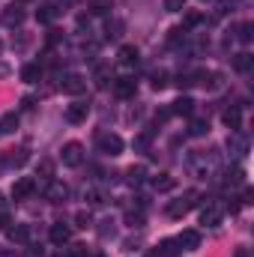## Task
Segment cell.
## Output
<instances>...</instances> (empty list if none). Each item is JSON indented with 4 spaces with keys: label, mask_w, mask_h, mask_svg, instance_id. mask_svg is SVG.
I'll list each match as a JSON object with an SVG mask.
<instances>
[{
    "label": "cell",
    "mask_w": 254,
    "mask_h": 257,
    "mask_svg": "<svg viewBox=\"0 0 254 257\" xmlns=\"http://www.w3.org/2000/svg\"><path fill=\"white\" fill-rule=\"evenodd\" d=\"M87 114H90V102H72V105L66 108V120H69V123H84Z\"/></svg>",
    "instance_id": "9"
},
{
    "label": "cell",
    "mask_w": 254,
    "mask_h": 257,
    "mask_svg": "<svg viewBox=\"0 0 254 257\" xmlns=\"http://www.w3.org/2000/svg\"><path fill=\"white\" fill-rule=\"evenodd\" d=\"M24 162H27V150H24V147L9 150V156H6V165H9V168H21Z\"/></svg>",
    "instance_id": "21"
},
{
    "label": "cell",
    "mask_w": 254,
    "mask_h": 257,
    "mask_svg": "<svg viewBox=\"0 0 254 257\" xmlns=\"http://www.w3.org/2000/svg\"><path fill=\"white\" fill-rule=\"evenodd\" d=\"M144 177H147V171L138 165V168H129V174H126V183L129 186H141L144 183Z\"/></svg>",
    "instance_id": "26"
},
{
    "label": "cell",
    "mask_w": 254,
    "mask_h": 257,
    "mask_svg": "<svg viewBox=\"0 0 254 257\" xmlns=\"http://www.w3.org/2000/svg\"><path fill=\"white\" fill-rule=\"evenodd\" d=\"M6 233H9V239H12V242H27V239H30V227H27V224L6 227Z\"/></svg>",
    "instance_id": "18"
},
{
    "label": "cell",
    "mask_w": 254,
    "mask_h": 257,
    "mask_svg": "<svg viewBox=\"0 0 254 257\" xmlns=\"http://www.w3.org/2000/svg\"><path fill=\"white\" fill-rule=\"evenodd\" d=\"M87 203H93V206H96V203H105V194L102 192H90L87 194Z\"/></svg>",
    "instance_id": "42"
},
{
    "label": "cell",
    "mask_w": 254,
    "mask_h": 257,
    "mask_svg": "<svg viewBox=\"0 0 254 257\" xmlns=\"http://www.w3.org/2000/svg\"><path fill=\"white\" fill-rule=\"evenodd\" d=\"M33 192H36V180H33V177H21V180H15V186H12V197H15V200H24V197H30Z\"/></svg>",
    "instance_id": "7"
},
{
    "label": "cell",
    "mask_w": 254,
    "mask_h": 257,
    "mask_svg": "<svg viewBox=\"0 0 254 257\" xmlns=\"http://www.w3.org/2000/svg\"><path fill=\"white\" fill-rule=\"evenodd\" d=\"M135 90H138V81H135V78H129V75H123V78H117V81H114V93H117L120 99L135 96Z\"/></svg>",
    "instance_id": "10"
},
{
    "label": "cell",
    "mask_w": 254,
    "mask_h": 257,
    "mask_svg": "<svg viewBox=\"0 0 254 257\" xmlns=\"http://www.w3.org/2000/svg\"><path fill=\"white\" fill-rule=\"evenodd\" d=\"M209 132V120L206 117H197V120H191V126H189V135L191 138H203Z\"/></svg>",
    "instance_id": "22"
},
{
    "label": "cell",
    "mask_w": 254,
    "mask_h": 257,
    "mask_svg": "<svg viewBox=\"0 0 254 257\" xmlns=\"http://www.w3.org/2000/svg\"><path fill=\"white\" fill-rule=\"evenodd\" d=\"M60 87H63V93H69V96H81V93L87 90V81H84L81 75H75V72H72V75H66V78H63V84H60Z\"/></svg>",
    "instance_id": "8"
},
{
    "label": "cell",
    "mask_w": 254,
    "mask_h": 257,
    "mask_svg": "<svg viewBox=\"0 0 254 257\" xmlns=\"http://www.w3.org/2000/svg\"><path fill=\"white\" fill-rule=\"evenodd\" d=\"M18 3H30V0H18Z\"/></svg>",
    "instance_id": "48"
},
{
    "label": "cell",
    "mask_w": 254,
    "mask_h": 257,
    "mask_svg": "<svg viewBox=\"0 0 254 257\" xmlns=\"http://www.w3.org/2000/svg\"><path fill=\"white\" fill-rule=\"evenodd\" d=\"M138 57H141V54H138L135 45H123V48H120V63L123 66H138Z\"/></svg>",
    "instance_id": "20"
},
{
    "label": "cell",
    "mask_w": 254,
    "mask_h": 257,
    "mask_svg": "<svg viewBox=\"0 0 254 257\" xmlns=\"http://www.w3.org/2000/svg\"><path fill=\"white\" fill-rule=\"evenodd\" d=\"M183 6H186V0H165V9L168 12H180Z\"/></svg>",
    "instance_id": "40"
},
{
    "label": "cell",
    "mask_w": 254,
    "mask_h": 257,
    "mask_svg": "<svg viewBox=\"0 0 254 257\" xmlns=\"http://www.w3.org/2000/svg\"><path fill=\"white\" fill-rule=\"evenodd\" d=\"M120 33H123V21H108L105 24V39H120Z\"/></svg>",
    "instance_id": "28"
},
{
    "label": "cell",
    "mask_w": 254,
    "mask_h": 257,
    "mask_svg": "<svg viewBox=\"0 0 254 257\" xmlns=\"http://www.w3.org/2000/svg\"><path fill=\"white\" fill-rule=\"evenodd\" d=\"M63 15V6L60 3H42L39 9H36V21L39 24H51L54 18H60Z\"/></svg>",
    "instance_id": "6"
},
{
    "label": "cell",
    "mask_w": 254,
    "mask_h": 257,
    "mask_svg": "<svg viewBox=\"0 0 254 257\" xmlns=\"http://www.w3.org/2000/svg\"><path fill=\"white\" fill-rule=\"evenodd\" d=\"M69 239H72V227L63 224V221H57V224L51 227V242H54V245H66Z\"/></svg>",
    "instance_id": "13"
},
{
    "label": "cell",
    "mask_w": 254,
    "mask_h": 257,
    "mask_svg": "<svg viewBox=\"0 0 254 257\" xmlns=\"http://www.w3.org/2000/svg\"><path fill=\"white\" fill-rule=\"evenodd\" d=\"M63 257H87V245H69Z\"/></svg>",
    "instance_id": "37"
},
{
    "label": "cell",
    "mask_w": 254,
    "mask_h": 257,
    "mask_svg": "<svg viewBox=\"0 0 254 257\" xmlns=\"http://www.w3.org/2000/svg\"><path fill=\"white\" fill-rule=\"evenodd\" d=\"M221 183H224V186H230V189H236V186H242V183H245V171H242V168H227Z\"/></svg>",
    "instance_id": "16"
},
{
    "label": "cell",
    "mask_w": 254,
    "mask_h": 257,
    "mask_svg": "<svg viewBox=\"0 0 254 257\" xmlns=\"http://www.w3.org/2000/svg\"><path fill=\"white\" fill-rule=\"evenodd\" d=\"M251 36H254V24L245 21V24H239V27H236V39H239L242 45H248V42H251Z\"/></svg>",
    "instance_id": "27"
},
{
    "label": "cell",
    "mask_w": 254,
    "mask_h": 257,
    "mask_svg": "<svg viewBox=\"0 0 254 257\" xmlns=\"http://www.w3.org/2000/svg\"><path fill=\"white\" fill-rule=\"evenodd\" d=\"M200 21H203V15H200V12H189V15H186V21H183V30H189V27H197Z\"/></svg>",
    "instance_id": "35"
},
{
    "label": "cell",
    "mask_w": 254,
    "mask_h": 257,
    "mask_svg": "<svg viewBox=\"0 0 254 257\" xmlns=\"http://www.w3.org/2000/svg\"><path fill=\"white\" fill-rule=\"evenodd\" d=\"M200 3H215V0H200Z\"/></svg>",
    "instance_id": "47"
},
{
    "label": "cell",
    "mask_w": 254,
    "mask_h": 257,
    "mask_svg": "<svg viewBox=\"0 0 254 257\" xmlns=\"http://www.w3.org/2000/svg\"><path fill=\"white\" fill-rule=\"evenodd\" d=\"M224 126L230 128V132H239L242 128V108L239 105H233V108L224 111Z\"/></svg>",
    "instance_id": "12"
},
{
    "label": "cell",
    "mask_w": 254,
    "mask_h": 257,
    "mask_svg": "<svg viewBox=\"0 0 254 257\" xmlns=\"http://www.w3.org/2000/svg\"><path fill=\"white\" fill-rule=\"evenodd\" d=\"M227 150H230V156L242 159V156L248 153V138H245L242 132H230V135H227Z\"/></svg>",
    "instance_id": "5"
},
{
    "label": "cell",
    "mask_w": 254,
    "mask_h": 257,
    "mask_svg": "<svg viewBox=\"0 0 254 257\" xmlns=\"http://www.w3.org/2000/svg\"><path fill=\"white\" fill-rule=\"evenodd\" d=\"M180 251H183V248H180V242H177V236H174V239H162L156 254L159 257H177Z\"/></svg>",
    "instance_id": "17"
},
{
    "label": "cell",
    "mask_w": 254,
    "mask_h": 257,
    "mask_svg": "<svg viewBox=\"0 0 254 257\" xmlns=\"http://www.w3.org/2000/svg\"><path fill=\"white\" fill-rule=\"evenodd\" d=\"M126 224H129V227H141V224H144V215H141V212H129Z\"/></svg>",
    "instance_id": "39"
},
{
    "label": "cell",
    "mask_w": 254,
    "mask_h": 257,
    "mask_svg": "<svg viewBox=\"0 0 254 257\" xmlns=\"http://www.w3.org/2000/svg\"><path fill=\"white\" fill-rule=\"evenodd\" d=\"M233 257H248V248H236V254Z\"/></svg>",
    "instance_id": "45"
},
{
    "label": "cell",
    "mask_w": 254,
    "mask_h": 257,
    "mask_svg": "<svg viewBox=\"0 0 254 257\" xmlns=\"http://www.w3.org/2000/svg\"><path fill=\"white\" fill-rule=\"evenodd\" d=\"M189 39V30H183V27H174L171 30V36H168V42L171 45H180V42H186Z\"/></svg>",
    "instance_id": "31"
},
{
    "label": "cell",
    "mask_w": 254,
    "mask_h": 257,
    "mask_svg": "<svg viewBox=\"0 0 254 257\" xmlns=\"http://www.w3.org/2000/svg\"><path fill=\"white\" fill-rule=\"evenodd\" d=\"M174 186H177V183H174L171 174H159V177L153 180V189H156V192H171Z\"/></svg>",
    "instance_id": "23"
},
{
    "label": "cell",
    "mask_w": 254,
    "mask_h": 257,
    "mask_svg": "<svg viewBox=\"0 0 254 257\" xmlns=\"http://www.w3.org/2000/svg\"><path fill=\"white\" fill-rule=\"evenodd\" d=\"M60 162H63L66 168H78V165L84 162V147H81L78 141L63 144V150H60Z\"/></svg>",
    "instance_id": "2"
},
{
    "label": "cell",
    "mask_w": 254,
    "mask_h": 257,
    "mask_svg": "<svg viewBox=\"0 0 254 257\" xmlns=\"http://www.w3.org/2000/svg\"><path fill=\"white\" fill-rule=\"evenodd\" d=\"M150 147V135H138L135 138V150H147Z\"/></svg>",
    "instance_id": "41"
},
{
    "label": "cell",
    "mask_w": 254,
    "mask_h": 257,
    "mask_svg": "<svg viewBox=\"0 0 254 257\" xmlns=\"http://www.w3.org/2000/svg\"><path fill=\"white\" fill-rule=\"evenodd\" d=\"M90 224H93V215H90L87 209L75 212V227H90Z\"/></svg>",
    "instance_id": "32"
},
{
    "label": "cell",
    "mask_w": 254,
    "mask_h": 257,
    "mask_svg": "<svg viewBox=\"0 0 254 257\" xmlns=\"http://www.w3.org/2000/svg\"><path fill=\"white\" fill-rule=\"evenodd\" d=\"M99 224H102V227H99V236H102V239L114 236V230H117V227H114V221H111V218H105V221H99Z\"/></svg>",
    "instance_id": "34"
},
{
    "label": "cell",
    "mask_w": 254,
    "mask_h": 257,
    "mask_svg": "<svg viewBox=\"0 0 254 257\" xmlns=\"http://www.w3.org/2000/svg\"><path fill=\"white\" fill-rule=\"evenodd\" d=\"M0 257H15V251H9V248H0Z\"/></svg>",
    "instance_id": "46"
},
{
    "label": "cell",
    "mask_w": 254,
    "mask_h": 257,
    "mask_svg": "<svg viewBox=\"0 0 254 257\" xmlns=\"http://www.w3.org/2000/svg\"><path fill=\"white\" fill-rule=\"evenodd\" d=\"M150 257H159V254H156V251H153V254H150Z\"/></svg>",
    "instance_id": "49"
},
{
    "label": "cell",
    "mask_w": 254,
    "mask_h": 257,
    "mask_svg": "<svg viewBox=\"0 0 254 257\" xmlns=\"http://www.w3.org/2000/svg\"><path fill=\"white\" fill-rule=\"evenodd\" d=\"M27 257H45V254H42V248H30V251H27Z\"/></svg>",
    "instance_id": "44"
},
{
    "label": "cell",
    "mask_w": 254,
    "mask_h": 257,
    "mask_svg": "<svg viewBox=\"0 0 254 257\" xmlns=\"http://www.w3.org/2000/svg\"><path fill=\"white\" fill-rule=\"evenodd\" d=\"M39 75H42V69H39V63H27L24 69H21V81H27V84L39 81Z\"/></svg>",
    "instance_id": "24"
},
{
    "label": "cell",
    "mask_w": 254,
    "mask_h": 257,
    "mask_svg": "<svg viewBox=\"0 0 254 257\" xmlns=\"http://www.w3.org/2000/svg\"><path fill=\"white\" fill-rule=\"evenodd\" d=\"M221 218H224V209H221L218 203H206V206L200 209V224H206V227H218Z\"/></svg>",
    "instance_id": "4"
},
{
    "label": "cell",
    "mask_w": 254,
    "mask_h": 257,
    "mask_svg": "<svg viewBox=\"0 0 254 257\" xmlns=\"http://www.w3.org/2000/svg\"><path fill=\"white\" fill-rule=\"evenodd\" d=\"M90 9H93L96 15H108L114 6H111V0H90Z\"/></svg>",
    "instance_id": "30"
},
{
    "label": "cell",
    "mask_w": 254,
    "mask_h": 257,
    "mask_svg": "<svg viewBox=\"0 0 254 257\" xmlns=\"http://www.w3.org/2000/svg\"><path fill=\"white\" fill-rule=\"evenodd\" d=\"M251 66H254V57L248 51H239V54L233 57V69H236V72H251Z\"/></svg>",
    "instance_id": "19"
},
{
    "label": "cell",
    "mask_w": 254,
    "mask_h": 257,
    "mask_svg": "<svg viewBox=\"0 0 254 257\" xmlns=\"http://www.w3.org/2000/svg\"><path fill=\"white\" fill-rule=\"evenodd\" d=\"M171 114H177V117H191V114H194V99H189V96H180V99L174 102Z\"/></svg>",
    "instance_id": "14"
},
{
    "label": "cell",
    "mask_w": 254,
    "mask_h": 257,
    "mask_svg": "<svg viewBox=\"0 0 254 257\" xmlns=\"http://www.w3.org/2000/svg\"><path fill=\"white\" fill-rule=\"evenodd\" d=\"M15 128H18V114H6L0 120V135H12Z\"/></svg>",
    "instance_id": "25"
},
{
    "label": "cell",
    "mask_w": 254,
    "mask_h": 257,
    "mask_svg": "<svg viewBox=\"0 0 254 257\" xmlns=\"http://www.w3.org/2000/svg\"><path fill=\"white\" fill-rule=\"evenodd\" d=\"M165 87H168V72L159 69V72L153 75V90H165Z\"/></svg>",
    "instance_id": "33"
},
{
    "label": "cell",
    "mask_w": 254,
    "mask_h": 257,
    "mask_svg": "<svg viewBox=\"0 0 254 257\" xmlns=\"http://www.w3.org/2000/svg\"><path fill=\"white\" fill-rule=\"evenodd\" d=\"M3 21H6L9 27H18V24H24V12H21V9H9V12L3 15Z\"/></svg>",
    "instance_id": "29"
},
{
    "label": "cell",
    "mask_w": 254,
    "mask_h": 257,
    "mask_svg": "<svg viewBox=\"0 0 254 257\" xmlns=\"http://www.w3.org/2000/svg\"><path fill=\"white\" fill-rule=\"evenodd\" d=\"M39 174H42L45 180H51V174H54V162H51V159H42V162H39Z\"/></svg>",
    "instance_id": "36"
},
{
    "label": "cell",
    "mask_w": 254,
    "mask_h": 257,
    "mask_svg": "<svg viewBox=\"0 0 254 257\" xmlns=\"http://www.w3.org/2000/svg\"><path fill=\"white\" fill-rule=\"evenodd\" d=\"M177 242H180L183 251H197V248H200V233H197V230H183V233L177 236Z\"/></svg>",
    "instance_id": "11"
},
{
    "label": "cell",
    "mask_w": 254,
    "mask_h": 257,
    "mask_svg": "<svg viewBox=\"0 0 254 257\" xmlns=\"http://www.w3.org/2000/svg\"><path fill=\"white\" fill-rule=\"evenodd\" d=\"M108 78H111V72H108L105 66H99V69H96V84H99V87H105V84H108Z\"/></svg>",
    "instance_id": "38"
},
{
    "label": "cell",
    "mask_w": 254,
    "mask_h": 257,
    "mask_svg": "<svg viewBox=\"0 0 254 257\" xmlns=\"http://www.w3.org/2000/svg\"><path fill=\"white\" fill-rule=\"evenodd\" d=\"M45 197H48L51 203H63L66 197H69V189H66L63 183H48V189H45Z\"/></svg>",
    "instance_id": "15"
},
{
    "label": "cell",
    "mask_w": 254,
    "mask_h": 257,
    "mask_svg": "<svg viewBox=\"0 0 254 257\" xmlns=\"http://www.w3.org/2000/svg\"><path fill=\"white\" fill-rule=\"evenodd\" d=\"M99 153H105V156H120L123 153V138L120 135H111V132H105V135H99Z\"/></svg>",
    "instance_id": "3"
},
{
    "label": "cell",
    "mask_w": 254,
    "mask_h": 257,
    "mask_svg": "<svg viewBox=\"0 0 254 257\" xmlns=\"http://www.w3.org/2000/svg\"><path fill=\"white\" fill-rule=\"evenodd\" d=\"M197 197H200V194L194 192V189H189L183 197H177V200L168 203V215H171V218H183L191 206H197Z\"/></svg>",
    "instance_id": "1"
},
{
    "label": "cell",
    "mask_w": 254,
    "mask_h": 257,
    "mask_svg": "<svg viewBox=\"0 0 254 257\" xmlns=\"http://www.w3.org/2000/svg\"><path fill=\"white\" fill-rule=\"evenodd\" d=\"M9 224H12V221H9V215H6V212H0V230H6Z\"/></svg>",
    "instance_id": "43"
},
{
    "label": "cell",
    "mask_w": 254,
    "mask_h": 257,
    "mask_svg": "<svg viewBox=\"0 0 254 257\" xmlns=\"http://www.w3.org/2000/svg\"><path fill=\"white\" fill-rule=\"evenodd\" d=\"M0 200H3V197H0Z\"/></svg>",
    "instance_id": "50"
}]
</instances>
